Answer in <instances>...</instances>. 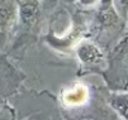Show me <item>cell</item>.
<instances>
[{"instance_id":"obj_3","label":"cell","mask_w":128,"mask_h":120,"mask_svg":"<svg viewBox=\"0 0 128 120\" xmlns=\"http://www.w3.org/2000/svg\"><path fill=\"white\" fill-rule=\"evenodd\" d=\"M78 57L86 67H96L103 60L100 49L90 42H82L78 47Z\"/></svg>"},{"instance_id":"obj_9","label":"cell","mask_w":128,"mask_h":120,"mask_svg":"<svg viewBox=\"0 0 128 120\" xmlns=\"http://www.w3.org/2000/svg\"><path fill=\"white\" fill-rule=\"evenodd\" d=\"M118 1V6H119V10L122 13H126L128 10V0H117Z\"/></svg>"},{"instance_id":"obj_12","label":"cell","mask_w":128,"mask_h":120,"mask_svg":"<svg viewBox=\"0 0 128 120\" xmlns=\"http://www.w3.org/2000/svg\"><path fill=\"white\" fill-rule=\"evenodd\" d=\"M119 120H120V119H119Z\"/></svg>"},{"instance_id":"obj_10","label":"cell","mask_w":128,"mask_h":120,"mask_svg":"<svg viewBox=\"0 0 128 120\" xmlns=\"http://www.w3.org/2000/svg\"><path fill=\"white\" fill-rule=\"evenodd\" d=\"M123 66L126 68V71L128 73V47L126 49V52H124V57H123Z\"/></svg>"},{"instance_id":"obj_4","label":"cell","mask_w":128,"mask_h":120,"mask_svg":"<svg viewBox=\"0 0 128 120\" xmlns=\"http://www.w3.org/2000/svg\"><path fill=\"white\" fill-rule=\"evenodd\" d=\"M106 102L120 120H128V92L112 91L106 97Z\"/></svg>"},{"instance_id":"obj_7","label":"cell","mask_w":128,"mask_h":120,"mask_svg":"<svg viewBox=\"0 0 128 120\" xmlns=\"http://www.w3.org/2000/svg\"><path fill=\"white\" fill-rule=\"evenodd\" d=\"M38 14V6L36 3L28 1L20 6V19L24 24H32Z\"/></svg>"},{"instance_id":"obj_5","label":"cell","mask_w":128,"mask_h":120,"mask_svg":"<svg viewBox=\"0 0 128 120\" xmlns=\"http://www.w3.org/2000/svg\"><path fill=\"white\" fill-rule=\"evenodd\" d=\"M67 120H119L118 115L112 110V108L109 106V109H100L95 111H81V113H75L71 114L66 118Z\"/></svg>"},{"instance_id":"obj_6","label":"cell","mask_w":128,"mask_h":120,"mask_svg":"<svg viewBox=\"0 0 128 120\" xmlns=\"http://www.w3.org/2000/svg\"><path fill=\"white\" fill-rule=\"evenodd\" d=\"M14 18V3L12 0H0V30L5 29Z\"/></svg>"},{"instance_id":"obj_11","label":"cell","mask_w":128,"mask_h":120,"mask_svg":"<svg viewBox=\"0 0 128 120\" xmlns=\"http://www.w3.org/2000/svg\"><path fill=\"white\" fill-rule=\"evenodd\" d=\"M54 120H58V119H54Z\"/></svg>"},{"instance_id":"obj_2","label":"cell","mask_w":128,"mask_h":120,"mask_svg":"<svg viewBox=\"0 0 128 120\" xmlns=\"http://www.w3.org/2000/svg\"><path fill=\"white\" fill-rule=\"evenodd\" d=\"M89 100V90L85 85H74L72 87L66 89L62 94V102L68 109H75L84 106Z\"/></svg>"},{"instance_id":"obj_8","label":"cell","mask_w":128,"mask_h":120,"mask_svg":"<svg viewBox=\"0 0 128 120\" xmlns=\"http://www.w3.org/2000/svg\"><path fill=\"white\" fill-rule=\"evenodd\" d=\"M0 120H16L15 109L5 101H0Z\"/></svg>"},{"instance_id":"obj_1","label":"cell","mask_w":128,"mask_h":120,"mask_svg":"<svg viewBox=\"0 0 128 120\" xmlns=\"http://www.w3.org/2000/svg\"><path fill=\"white\" fill-rule=\"evenodd\" d=\"M24 76L3 56H0V101L12 96L19 87Z\"/></svg>"}]
</instances>
